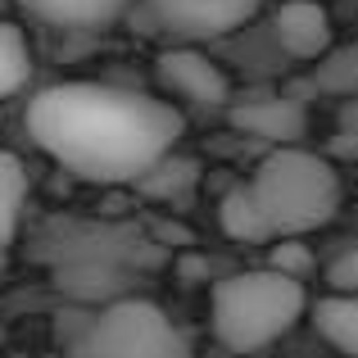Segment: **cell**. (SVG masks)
<instances>
[{
  "mask_svg": "<svg viewBox=\"0 0 358 358\" xmlns=\"http://www.w3.org/2000/svg\"><path fill=\"white\" fill-rule=\"evenodd\" d=\"M186 114L168 96L118 82H55L27 105V136L64 173L91 186L145 182L177 150Z\"/></svg>",
  "mask_w": 358,
  "mask_h": 358,
  "instance_id": "6da1fadb",
  "label": "cell"
},
{
  "mask_svg": "<svg viewBox=\"0 0 358 358\" xmlns=\"http://www.w3.org/2000/svg\"><path fill=\"white\" fill-rule=\"evenodd\" d=\"M250 195L263 218L268 241L281 236H308L327 227L341 209V173L331 159L308 145H272L250 173Z\"/></svg>",
  "mask_w": 358,
  "mask_h": 358,
  "instance_id": "7a4b0ae2",
  "label": "cell"
},
{
  "mask_svg": "<svg viewBox=\"0 0 358 358\" xmlns=\"http://www.w3.org/2000/svg\"><path fill=\"white\" fill-rule=\"evenodd\" d=\"M304 313H308L304 277H290L272 263L231 272L209 295L213 341L231 354H263L286 331H295V322Z\"/></svg>",
  "mask_w": 358,
  "mask_h": 358,
  "instance_id": "3957f363",
  "label": "cell"
},
{
  "mask_svg": "<svg viewBox=\"0 0 358 358\" xmlns=\"http://www.w3.org/2000/svg\"><path fill=\"white\" fill-rule=\"evenodd\" d=\"M64 350L69 358H191V341L155 299L118 295L82 313V322L64 336Z\"/></svg>",
  "mask_w": 358,
  "mask_h": 358,
  "instance_id": "277c9868",
  "label": "cell"
},
{
  "mask_svg": "<svg viewBox=\"0 0 358 358\" xmlns=\"http://www.w3.org/2000/svg\"><path fill=\"white\" fill-rule=\"evenodd\" d=\"M263 0H136L127 18H141L145 32L186 45H213L236 36L259 18Z\"/></svg>",
  "mask_w": 358,
  "mask_h": 358,
  "instance_id": "5b68a950",
  "label": "cell"
},
{
  "mask_svg": "<svg viewBox=\"0 0 358 358\" xmlns=\"http://www.w3.org/2000/svg\"><path fill=\"white\" fill-rule=\"evenodd\" d=\"M155 78L177 109H191V114H227V105H231V78L222 73V64L213 55H204V45L173 41L155 59Z\"/></svg>",
  "mask_w": 358,
  "mask_h": 358,
  "instance_id": "8992f818",
  "label": "cell"
},
{
  "mask_svg": "<svg viewBox=\"0 0 358 358\" xmlns=\"http://www.w3.org/2000/svg\"><path fill=\"white\" fill-rule=\"evenodd\" d=\"M268 41L281 59L313 64L336 45V27L327 5H317V0H281L268 14Z\"/></svg>",
  "mask_w": 358,
  "mask_h": 358,
  "instance_id": "52a82bcc",
  "label": "cell"
},
{
  "mask_svg": "<svg viewBox=\"0 0 358 358\" xmlns=\"http://www.w3.org/2000/svg\"><path fill=\"white\" fill-rule=\"evenodd\" d=\"M227 122L272 150V145H295V141H304L308 109H304V100H295V96L263 91V96L231 100V105H227Z\"/></svg>",
  "mask_w": 358,
  "mask_h": 358,
  "instance_id": "ba28073f",
  "label": "cell"
},
{
  "mask_svg": "<svg viewBox=\"0 0 358 358\" xmlns=\"http://www.w3.org/2000/svg\"><path fill=\"white\" fill-rule=\"evenodd\" d=\"M136 0H18L27 18L45 27H59V32H100V27H114L118 18L131 14Z\"/></svg>",
  "mask_w": 358,
  "mask_h": 358,
  "instance_id": "9c48e42d",
  "label": "cell"
},
{
  "mask_svg": "<svg viewBox=\"0 0 358 358\" xmlns=\"http://www.w3.org/2000/svg\"><path fill=\"white\" fill-rule=\"evenodd\" d=\"M313 327L336 354L358 358V295L354 290H327L317 304H308Z\"/></svg>",
  "mask_w": 358,
  "mask_h": 358,
  "instance_id": "30bf717a",
  "label": "cell"
},
{
  "mask_svg": "<svg viewBox=\"0 0 358 358\" xmlns=\"http://www.w3.org/2000/svg\"><path fill=\"white\" fill-rule=\"evenodd\" d=\"M27 209V168L18 164V155L0 150V250H9L23 227Z\"/></svg>",
  "mask_w": 358,
  "mask_h": 358,
  "instance_id": "8fae6325",
  "label": "cell"
},
{
  "mask_svg": "<svg viewBox=\"0 0 358 358\" xmlns=\"http://www.w3.org/2000/svg\"><path fill=\"white\" fill-rule=\"evenodd\" d=\"M308 82H313L322 96H331V100L358 96V41L354 45H331L322 59H313Z\"/></svg>",
  "mask_w": 358,
  "mask_h": 358,
  "instance_id": "7c38bea8",
  "label": "cell"
},
{
  "mask_svg": "<svg viewBox=\"0 0 358 358\" xmlns=\"http://www.w3.org/2000/svg\"><path fill=\"white\" fill-rule=\"evenodd\" d=\"M218 222H222V231L241 245H268V231H263V218H259V209H254V195H250L245 182L222 195Z\"/></svg>",
  "mask_w": 358,
  "mask_h": 358,
  "instance_id": "4fadbf2b",
  "label": "cell"
},
{
  "mask_svg": "<svg viewBox=\"0 0 358 358\" xmlns=\"http://www.w3.org/2000/svg\"><path fill=\"white\" fill-rule=\"evenodd\" d=\"M32 78V45H27L23 27L0 18V100L18 96Z\"/></svg>",
  "mask_w": 358,
  "mask_h": 358,
  "instance_id": "5bb4252c",
  "label": "cell"
},
{
  "mask_svg": "<svg viewBox=\"0 0 358 358\" xmlns=\"http://www.w3.org/2000/svg\"><path fill=\"white\" fill-rule=\"evenodd\" d=\"M268 263H272V268H281V272H290V277H308V272H313V254H308V245H299V236L272 241Z\"/></svg>",
  "mask_w": 358,
  "mask_h": 358,
  "instance_id": "9a60e30c",
  "label": "cell"
},
{
  "mask_svg": "<svg viewBox=\"0 0 358 358\" xmlns=\"http://www.w3.org/2000/svg\"><path fill=\"white\" fill-rule=\"evenodd\" d=\"M327 290H354L358 295V241L345 245V250L327 263Z\"/></svg>",
  "mask_w": 358,
  "mask_h": 358,
  "instance_id": "2e32d148",
  "label": "cell"
},
{
  "mask_svg": "<svg viewBox=\"0 0 358 358\" xmlns=\"http://www.w3.org/2000/svg\"><path fill=\"white\" fill-rule=\"evenodd\" d=\"M336 150L358 159V96L341 100V122H336Z\"/></svg>",
  "mask_w": 358,
  "mask_h": 358,
  "instance_id": "e0dca14e",
  "label": "cell"
},
{
  "mask_svg": "<svg viewBox=\"0 0 358 358\" xmlns=\"http://www.w3.org/2000/svg\"><path fill=\"white\" fill-rule=\"evenodd\" d=\"M236 358H263V354H236Z\"/></svg>",
  "mask_w": 358,
  "mask_h": 358,
  "instance_id": "ac0fdd59",
  "label": "cell"
},
{
  "mask_svg": "<svg viewBox=\"0 0 358 358\" xmlns=\"http://www.w3.org/2000/svg\"><path fill=\"white\" fill-rule=\"evenodd\" d=\"M0 272H5V250H0Z\"/></svg>",
  "mask_w": 358,
  "mask_h": 358,
  "instance_id": "d6986e66",
  "label": "cell"
},
{
  "mask_svg": "<svg viewBox=\"0 0 358 358\" xmlns=\"http://www.w3.org/2000/svg\"><path fill=\"white\" fill-rule=\"evenodd\" d=\"M0 345H5V327H0Z\"/></svg>",
  "mask_w": 358,
  "mask_h": 358,
  "instance_id": "ffe728a7",
  "label": "cell"
}]
</instances>
